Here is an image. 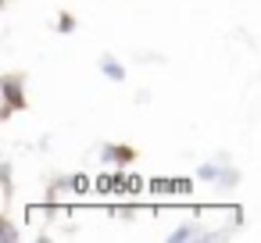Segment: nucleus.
Wrapping results in <instances>:
<instances>
[{"instance_id":"obj_1","label":"nucleus","mask_w":261,"mask_h":243,"mask_svg":"<svg viewBox=\"0 0 261 243\" xmlns=\"http://www.w3.org/2000/svg\"><path fill=\"white\" fill-rule=\"evenodd\" d=\"M100 68H104V75H108V79H115V83H122V79H125V68H122V65H115L111 58H104V65H100Z\"/></svg>"},{"instance_id":"obj_3","label":"nucleus","mask_w":261,"mask_h":243,"mask_svg":"<svg viewBox=\"0 0 261 243\" xmlns=\"http://www.w3.org/2000/svg\"><path fill=\"white\" fill-rule=\"evenodd\" d=\"M215 175H218L215 165H204V168H200V179H215Z\"/></svg>"},{"instance_id":"obj_2","label":"nucleus","mask_w":261,"mask_h":243,"mask_svg":"<svg viewBox=\"0 0 261 243\" xmlns=\"http://www.w3.org/2000/svg\"><path fill=\"white\" fill-rule=\"evenodd\" d=\"M190 236H193V229H190V225H182V229H175V232H172V239H190Z\"/></svg>"}]
</instances>
